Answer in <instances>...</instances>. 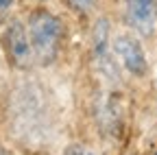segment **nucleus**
I'll return each mask as SVG.
<instances>
[{
	"label": "nucleus",
	"mask_w": 157,
	"mask_h": 155,
	"mask_svg": "<svg viewBox=\"0 0 157 155\" xmlns=\"http://www.w3.org/2000/svg\"><path fill=\"white\" fill-rule=\"evenodd\" d=\"M26 33L35 61L42 66L55 64L66 37V24L61 17L46 7H37L26 17Z\"/></svg>",
	"instance_id": "nucleus-1"
},
{
	"label": "nucleus",
	"mask_w": 157,
	"mask_h": 155,
	"mask_svg": "<svg viewBox=\"0 0 157 155\" xmlns=\"http://www.w3.org/2000/svg\"><path fill=\"white\" fill-rule=\"evenodd\" d=\"M2 48L5 55L13 68L17 70H29L35 64V55L29 42V33H26V24L20 20H11L2 33Z\"/></svg>",
	"instance_id": "nucleus-2"
},
{
	"label": "nucleus",
	"mask_w": 157,
	"mask_h": 155,
	"mask_svg": "<svg viewBox=\"0 0 157 155\" xmlns=\"http://www.w3.org/2000/svg\"><path fill=\"white\" fill-rule=\"evenodd\" d=\"M111 52L116 55V59L120 61V66L133 74V76H144L148 72V61L146 52L135 35L131 33H118L111 42Z\"/></svg>",
	"instance_id": "nucleus-3"
},
{
	"label": "nucleus",
	"mask_w": 157,
	"mask_h": 155,
	"mask_svg": "<svg viewBox=\"0 0 157 155\" xmlns=\"http://www.w3.org/2000/svg\"><path fill=\"white\" fill-rule=\"evenodd\" d=\"M122 13L127 26L142 35L151 37L157 31V0H122Z\"/></svg>",
	"instance_id": "nucleus-4"
},
{
	"label": "nucleus",
	"mask_w": 157,
	"mask_h": 155,
	"mask_svg": "<svg viewBox=\"0 0 157 155\" xmlns=\"http://www.w3.org/2000/svg\"><path fill=\"white\" fill-rule=\"evenodd\" d=\"M109 31L111 24L107 17H98L92 29V50H94V59L101 66L105 74H116V66L111 61V42H109Z\"/></svg>",
	"instance_id": "nucleus-5"
},
{
	"label": "nucleus",
	"mask_w": 157,
	"mask_h": 155,
	"mask_svg": "<svg viewBox=\"0 0 157 155\" xmlns=\"http://www.w3.org/2000/svg\"><path fill=\"white\" fill-rule=\"evenodd\" d=\"M63 2H66L72 11L81 13V15H90V13L94 11V7H96V0H63Z\"/></svg>",
	"instance_id": "nucleus-6"
},
{
	"label": "nucleus",
	"mask_w": 157,
	"mask_h": 155,
	"mask_svg": "<svg viewBox=\"0 0 157 155\" xmlns=\"http://www.w3.org/2000/svg\"><path fill=\"white\" fill-rule=\"evenodd\" d=\"M13 0H0V24H5L9 17H11V11H13Z\"/></svg>",
	"instance_id": "nucleus-7"
},
{
	"label": "nucleus",
	"mask_w": 157,
	"mask_h": 155,
	"mask_svg": "<svg viewBox=\"0 0 157 155\" xmlns=\"http://www.w3.org/2000/svg\"><path fill=\"white\" fill-rule=\"evenodd\" d=\"M66 155H96V153L92 149H87V146H81V144H70Z\"/></svg>",
	"instance_id": "nucleus-8"
},
{
	"label": "nucleus",
	"mask_w": 157,
	"mask_h": 155,
	"mask_svg": "<svg viewBox=\"0 0 157 155\" xmlns=\"http://www.w3.org/2000/svg\"><path fill=\"white\" fill-rule=\"evenodd\" d=\"M0 155H7V153H5V149H2V146H0Z\"/></svg>",
	"instance_id": "nucleus-9"
},
{
	"label": "nucleus",
	"mask_w": 157,
	"mask_h": 155,
	"mask_svg": "<svg viewBox=\"0 0 157 155\" xmlns=\"http://www.w3.org/2000/svg\"><path fill=\"white\" fill-rule=\"evenodd\" d=\"M155 155H157V153H155Z\"/></svg>",
	"instance_id": "nucleus-10"
}]
</instances>
